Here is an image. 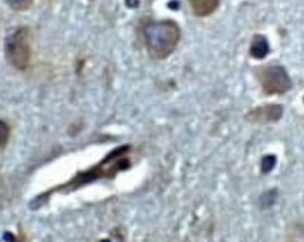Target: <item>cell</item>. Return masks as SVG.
<instances>
[{
  "label": "cell",
  "mask_w": 304,
  "mask_h": 242,
  "mask_svg": "<svg viewBox=\"0 0 304 242\" xmlns=\"http://www.w3.org/2000/svg\"><path fill=\"white\" fill-rule=\"evenodd\" d=\"M251 55L257 59H262L269 54V44H267L266 38L262 36H255L252 42H251V49H249Z\"/></svg>",
  "instance_id": "52a82bcc"
},
{
  "label": "cell",
  "mask_w": 304,
  "mask_h": 242,
  "mask_svg": "<svg viewBox=\"0 0 304 242\" xmlns=\"http://www.w3.org/2000/svg\"><path fill=\"white\" fill-rule=\"evenodd\" d=\"M10 135V127L7 125V122L3 120H0V147H4L9 141Z\"/></svg>",
  "instance_id": "ba28073f"
},
{
  "label": "cell",
  "mask_w": 304,
  "mask_h": 242,
  "mask_svg": "<svg viewBox=\"0 0 304 242\" xmlns=\"http://www.w3.org/2000/svg\"><path fill=\"white\" fill-rule=\"evenodd\" d=\"M129 149L130 147H121V148H117L116 151H113L111 154H109L106 158L101 161L100 165H96L94 168L76 175L66 185L55 187L52 192H61V190H65V189H78V187L83 186L86 183H90V182L96 180V179L114 176L117 172L129 168L130 162L129 159L126 158Z\"/></svg>",
  "instance_id": "7a4b0ae2"
},
{
  "label": "cell",
  "mask_w": 304,
  "mask_h": 242,
  "mask_svg": "<svg viewBox=\"0 0 304 242\" xmlns=\"http://www.w3.org/2000/svg\"><path fill=\"white\" fill-rule=\"evenodd\" d=\"M10 240H11L10 242H26V238L23 234H20L19 237H10Z\"/></svg>",
  "instance_id": "7c38bea8"
},
{
  "label": "cell",
  "mask_w": 304,
  "mask_h": 242,
  "mask_svg": "<svg viewBox=\"0 0 304 242\" xmlns=\"http://www.w3.org/2000/svg\"><path fill=\"white\" fill-rule=\"evenodd\" d=\"M144 40L148 54L154 59H165L180 41V28L174 20L151 21L144 28Z\"/></svg>",
  "instance_id": "6da1fadb"
},
{
  "label": "cell",
  "mask_w": 304,
  "mask_h": 242,
  "mask_svg": "<svg viewBox=\"0 0 304 242\" xmlns=\"http://www.w3.org/2000/svg\"><path fill=\"white\" fill-rule=\"evenodd\" d=\"M6 59L19 71H26L31 62V44L28 27L14 28L4 41Z\"/></svg>",
  "instance_id": "3957f363"
},
{
  "label": "cell",
  "mask_w": 304,
  "mask_h": 242,
  "mask_svg": "<svg viewBox=\"0 0 304 242\" xmlns=\"http://www.w3.org/2000/svg\"><path fill=\"white\" fill-rule=\"evenodd\" d=\"M283 109L279 104H269L255 109L249 113V120L255 121V122H267V121H277L282 117Z\"/></svg>",
  "instance_id": "5b68a950"
},
{
  "label": "cell",
  "mask_w": 304,
  "mask_h": 242,
  "mask_svg": "<svg viewBox=\"0 0 304 242\" xmlns=\"http://www.w3.org/2000/svg\"><path fill=\"white\" fill-rule=\"evenodd\" d=\"M275 163H276V158L275 157H272V155L265 157V158L262 159V172H265V173L270 172L273 169V166H275Z\"/></svg>",
  "instance_id": "30bf717a"
},
{
  "label": "cell",
  "mask_w": 304,
  "mask_h": 242,
  "mask_svg": "<svg viewBox=\"0 0 304 242\" xmlns=\"http://www.w3.org/2000/svg\"><path fill=\"white\" fill-rule=\"evenodd\" d=\"M258 79L266 94H283L290 90L292 79L280 65H267L258 71Z\"/></svg>",
  "instance_id": "277c9868"
},
{
  "label": "cell",
  "mask_w": 304,
  "mask_h": 242,
  "mask_svg": "<svg viewBox=\"0 0 304 242\" xmlns=\"http://www.w3.org/2000/svg\"><path fill=\"white\" fill-rule=\"evenodd\" d=\"M189 3L197 17H207L218 7L220 0H189Z\"/></svg>",
  "instance_id": "8992f818"
},
{
  "label": "cell",
  "mask_w": 304,
  "mask_h": 242,
  "mask_svg": "<svg viewBox=\"0 0 304 242\" xmlns=\"http://www.w3.org/2000/svg\"><path fill=\"white\" fill-rule=\"evenodd\" d=\"M33 0H7L10 6L14 10H26L31 6Z\"/></svg>",
  "instance_id": "9c48e42d"
},
{
  "label": "cell",
  "mask_w": 304,
  "mask_h": 242,
  "mask_svg": "<svg viewBox=\"0 0 304 242\" xmlns=\"http://www.w3.org/2000/svg\"><path fill=\"white\" fill-rule=\"evenodd\" d=\"M126 4L131 7V9H135L139 4V0H126Z\"/></svg>",
  "instance_id": "8fae6325"
}]
</instances>
